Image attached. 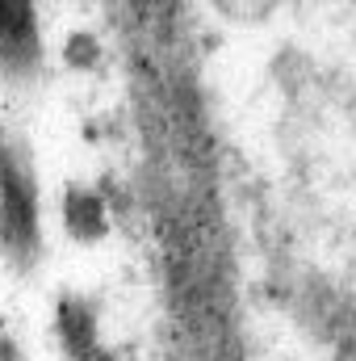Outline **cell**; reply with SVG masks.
Wrapping results in <instances>:
<instances>
[{"instance_id":"obj_2","label":"cell","mask_w":356,"mask_h":361,"mask_svg":"<svg viewBox=\"0 0 356 361\" xmlns=\"http://www.w3.org/2000/svg\"><path fill=\"white\" fill-rule=\"evenodd\" d=\"M0 63L8 72H30L38 63L34 0H0Z\"/></svg>"},{"instance_id":"obj_1","label":"cell","mask_w":356,"mask_h":361,"mask_svg":"<svg viewBox=\"0 0 356 361\" xmlns=\"http://www.w3.org/2000/svg\"><path fill=\"white\" fill-rule=\"evenodd\" d=\"M0 248L17 269L34 265V257L42 248L34 180L17 164V156L4 147H0Z\"/></svg>"},{"instance_id":"obj_3","label":"cell","mask_w":356,"mask_h":361,"mask_svg":"<svg viewBox=\"0 0 356 361\" xmlns=\"http://www.w3.org/2000/svg\"><path fill=\"white\" fill-rule=\"evenodd\" d=\"M55 328H59L63 349H68L76 361H92V357H96V311H92L84 298L63 294V298H59Z\"/></svg>"},{"instance_id":"obj_4","label":"cell","mask_w":356,"mask_h":361,"mask_svg":"<svg viewBox=\"0 0 356 361\" xmlns=\"http://www.w3.org/2000/svg\"><path fill=\"white\" fill-rule=\"evenodd\" d=\"M63 223H68V231H72L80 244H96V240L109 231L105 202H101L92 189H68V197H63Z\"/></svg>"}]
</instances>
